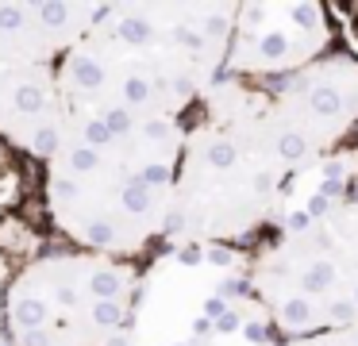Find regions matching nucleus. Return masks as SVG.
<instances>
[{
    "label": "nucleus",
    "instance_id": "1",
    "mask_svg": "<svg viewBox=\"0 0 358 346\" xmlns=\"http://www.w3.org/2000/svg\"><path fill=\"white\" fill-rule=\"evenodd\" d=\"M239 4H104L58 62L70 115L108 127L181 120L227 69Z\"/></svg>",
    "mask_w": 358,
    "mask_h": 346
},
{
    "label": "nucleus",
    "instance_id": "2",
    "mask_svg": "<svg viewBox=\"0 0 358 346\" xmlns=\"http://www.w3.org/2000/svg\"><path fill=\"white\" fill-rule=\"evenodd\" d=\"M185 138L181 120L108 127L70 115V135L47 161L55 227L104 258H124L166 235Z\"/></svg>",
    "mask_w": 358,
    "mask_h": 346
},
{
    "label": "nucleus",
    "instance_id": "3",
    "mask_svg": "<svg viewBox=\"0 0 358 346\" xmlns=\"http://www.w3.org/2000/svg\"><path fill=\"white\" fill-rule=\"evenodd\" d=\"M289 169L262 150L250 127L212 96L208 120L189 127L166 235L181 243L239 238L266 219Z\"/></svg>",
    "mask_w": 358,
    "mask_h": 346
},
{
    "label": "nucleus",
    "instance_id": "4",
    "mask_svg": "<svg viewBox=\"0 0 358 346\" xmlns=\"http://www.w3.org/2000/svg\"><path fill=\"white\" fill-rule=\"evenodd\" d=\"M135 319V269L73 250L20 269L4 300V335L16 346H116Z\"/></svg>",
    "mask_w": 358,
    "mask_h": 346
},
{
    "label": "nucleus",
    "instance_id": "5",
    "mask_svg": "<svg viewBox=\"0 0 358 346\" xmlns=\"http://www.w3.org/2000/svg\"><path fill=\"white\" fill-rule=\"evenodd\" d=\"M255 284L289 338L358 323V200L316 204L258 258Z\"/></svg>",
    "mask_w": 358,
    "mask_h": 346
},
{
    "label": "nucleus",
    "instance_id": "6",
    "mask_svg": "<svg viewBox=\"0 0 358 346\" xmlns=\"http://www.w3.org/2000/svg\"><path fill=\"white\" fill-rule=\"evenodd\" d=\"M273 89H216V100L231 108L250 135L281 166L293 169L324 158L358 123V58H316L285 77H266Z\"/></svg>",
    "mask_w": 358,
    "mask_h": 346
},
{
    "label": "nucleus",
    "instance_id": "7",
    "mask_svg": "<svg viewBox=\"0 0 358 346\" xmlns=\"http://www.w3.org/2000/svg\"><path fill=\"white\" fill-rule=\"evenodd\" d=\"M327 43V8L308 4V0H255L239 4L231 50H227V69L235 73L285 77L296 69L312 66L316 54Z\"/></svg>",
    "mask_w": 358,
    "mask_h": 346
},
{
    "label": "nucleus",
    "instance_id": "8",
    "mask_svg": "<svg viewBox=\"0 0 358 346\" xmlns=\"http://www.w3.org/2000/svg\"><path fill=\"white\" fill-rule=\"evenodd\" d=\"M70 135V104L58 66L0 62V143L50 161Z\"/></svg>",
    "mask_w": 358,
    "mask_h": 346
},
{
    "label": "nucleus",
    "instance_id": "9",
    "mask_svg": "<svg viewBox=\"0 0 358 346\" xmlns=\"http://www.w3.org/2000/svg\"><path fill=\"white\" fill-rule=\"evenodd\" d=\"M104 15V4L12 0L0 4V62L58 66Z\"/></svg>",
    "mask_w": 358,
    "mask_h": 346
},
{
    "label": "nucleus",
    "instance_id": "10",
    "mask_svg": "<svg viewBox=\"0 0 358 346\" xmlns=\"http://www.w3.org/2000/svg\"><path fill=\"white\" fill-rule=\"evenodd\" d=\"M285 346H358V323L355 327H335V331H316V335L289 338Z\"/></svg>",
    "mask_w": 358,
    "mask_h": 346
},
{
    "label": "nucleus",
    "instance_id": "11",
    "mask_svg": "<svg viewBox=\"0 0 358 346\" xmlns=\"http://www.w3.org/2000/svg\"><path fill=\"white\" fill-rule=\"evenodd\" d=\"M8 284H12V269H8L4 250H0V331H4V300H8Z\"/></svg>",
    "mask_w": 358,
    "mask_h": 346
}]
</instances>
